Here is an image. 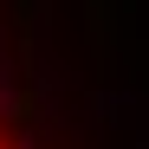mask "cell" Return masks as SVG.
Instances as JSON below:
<instances>
[{"label": "cell", "mask_w": 149, "mask_h": 149, "mask_svg": "<svg viewBox=\"0 0 149 149\" xmlns=\"http://www.w3.org/2000/svg\"><path fill=\"white\" fill-rule=\"evenodd\" d=\"M0 149H7V143H0Z\"/></svg>", "instance_id": "1"}]
</instances>
